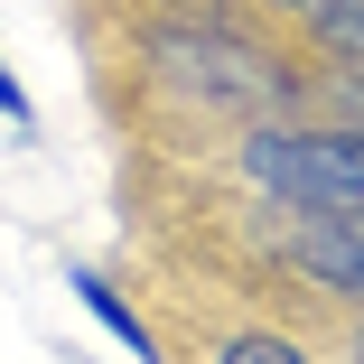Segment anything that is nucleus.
Returning <instances> with one entry per match:
<instances>
[{"label":"nucleus","instance_id":"f257e3e1","mask_svg":"<svg viewBox=\"0 0 364 364\" xmlns=\"http://www.w3.org/2000/svg\"><path fill=\"white\" fill-rule=\"evenodd\" d=\"M243 178L299 215H346L364 225V131H252Z\"/></svg>","mask_w":364,"mask_h":364},{"label":"nucleus","instance_id":"f03ea898","mask_svg":"<svg viewBox=\"0 0 364 364\" xmlns=\"http://www.w3.org/2000/svg\"><path fill=\"white\" fill-rule=\"evenodd\" d=\"M159 56L178 65L187 85H205V94H234V103H271L280 94V75L252 56V47H234V38H196V28H168L159 38Z\"/></svg>","mask_w":364,"mask_h":364},{"label":"nucleus","instance_id":"7ed1b4c3","mask_svg":"<svg viewBox=\"0 0 364 364\" xmlns=\"http://www.w3.org/2000/svg\"><path fill=\"white\" fill-rule=\"evenodd\" d=\"M75 299H85V309H94V318H103V327H112L122 346H131V364H159V346H150V327H140V318H131V309L112 299V289L94 280V271H75Z\"/></svg>","mask_w":364,"mask_h":364},{"label":"nucleus","instance_id":"20e7f679","mask_svg":"<svg viewBox=\"0 0 364 364\" xmlns=\"http://www.w3.org/2000/svg\"><path fill=\"white\" fill-rule=\"evenodd\" d=\"M215 364H309V355H299V346H280V336H234Z\"/></svg>","mask_w":364,"mask_h":364},{"label":"nucleus","instance_id":"39448f33","mask_svg":"<svg viewBox=\"0 0 364 364\" xmlns=\"http://www.w3.org/2000/svg\"><path fill=\"white\" fill-rule=\"evenodd\" d=\"M318 38H327V47H336V56H355V65H364V10H346V19H327V28H318Z\"/></svg>","mask_w":364,"mask_h":364},{"label":"nucleus","instance_id":"423d86ee","mask_svg":"<svg viewBox=\"0 0 364 364\" xmlns=\"http://www.w3.org/2000/svg\"><path fill=\"white\" fill-rule=\"evenodd\" d=\"M280 10H299V19H318V28H327V19H346V10H364V0H280Z\"/></svg>","mask_w":364,"mask_h":364},{"label":"nucleus","instance_id":"0eeeda50","mask_svg":"<svg viewBox=\"0 0 364 364\" xmlns=\"http://www.w3.org/2000/svg\"><path fill=\"white\" fill-rule=\"evenodd\" d=\"M0 112H10V122H28V94L10 85V65H0Z\"/></svg>","mask_w":364,"mask_h":364},{"label":"nucleus","instance_id":"6e6552de","mask_svg":"<svg viewBox=\"0 0 364 364\" xmlns=\"http://www.w3.org/2000/svg\"><path fill=\"white\" fill-rule=\"evenodd\" d=\"M355 364H364V336H355Z\"/></svg>","mask_w":364,"mask_h":364}]
</instances>
